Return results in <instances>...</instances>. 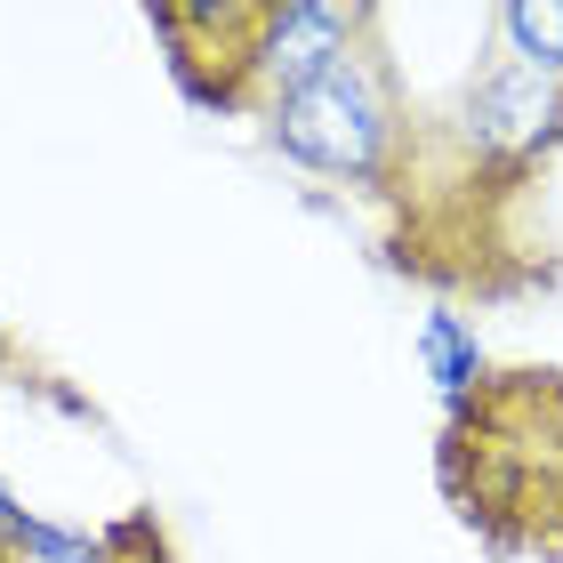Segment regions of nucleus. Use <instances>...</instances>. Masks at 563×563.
Returning <instances> with one entry per match:
<instances>
[{
    "mask_svg": "<svg viewBox=\"0 0 563 563\" xmlns=\"http://www.w3.org/2000/svg\"><path fill=\"white\" fill-rule=\"evenodd\" d=\"M459 145H467L475 169L523 177L531 162H548L563 145V73L516 57V48H492V65L459 89Z\"/></svg>",
    "mask_w": 563,
    "mask_h": 563,
    "instance_id": "3",
    "label": "nucleus"
},
{
    "mask_svg": "<svg viewBox=\"0 0 563 563\" xmlns=\"http://www.w3.org/2000/svg\"><path fill=\"white\" fill-rule=\"evenodd\" d=\"M443 499L499 555L563 563V371H492L451 402L434 451Z\"/></svg>",
    "mask_w": 563,
    "mask_h": 563,
    "instance_id": "1",
    "label": "nucleus"
},
{
    "mask_svg": "<svg viewBox=\"0 0 563 563\" xmlns=\"http://www.w3.org/2000/svg\"><path fill=\"white\" fill-rule=\"evenodd\" d=\"M419 363H427L434 387H443V402L475 395L483 378H492V363H483V346H475V330L459 322V314H427V322H419Z\"/></svg>",
    "mask_w": 563,
    "mask_h": 563,
    "instance_id": "4",
    "label": "nucleus"
},
{
    "mask_svg": "<svg viewBox=\"0 0 563 563\" xmlns=\"http://www.w3.org/2000/svg\"><path fill=\"white\" fill-rule=\"evenodd\" d=\"M378 33V24H371ZM354 41L330 73H314L306 89H290L282 106H266V137L290 153L298 169L346 177V186H395L411 130H402V97L395 73L378 57V41Z\"/></svg>",
    "mask_w": 563,
    "mask_h": 563,
    "instance_id": "2",
    "label": "nucleus"
}]
</instances>
